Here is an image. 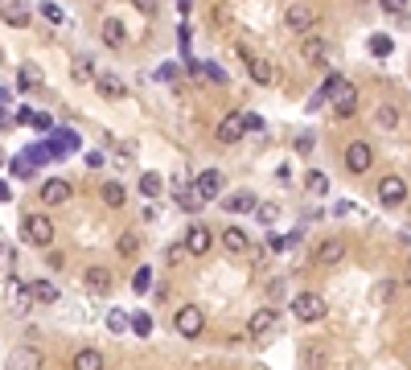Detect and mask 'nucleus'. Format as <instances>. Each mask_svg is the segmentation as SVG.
<instances>
[{
    "instance_id": "obj_11",
    "label": "nucleus",
    "mask_w": 411,
    "mask_h": 370,
    "mask_svg": "<svg viewBox=\"0 0 411 370\" xmlns=\"http://www.w3.org/2000/svg\"><path fill=\"white\" fill-rule=\"evenodd\" d=\"M218 189H223V173H218V169H206V173H198L193 193H198L202 202H214V198H218Z\"/></svg>"
},
{
    "instance_id": "obj_17",
    "label": "nucleus",
    "mask_w": 411,
    "mask_h": 370,
    "mask_svg": "<svg viewBox=\"0 0 411 370\" xmlns=\"http://www.w3.org/2000/svg\"><path fill=\"white\" fill-rule=\"evenodd\" d=\"M341 255H346V243L341 239H325L317 247V264H325V268L329 264H341Z\"/></svg>"
},
{
    "instance_id": "obj_45",
    "label": "nucleus",
    "mask_w": 411,
    "mask_h": 370,
    "mask_svg": "<svg viewBox=\"0 0 411 370\" xmlns=\"http://www.w3.org/2000/svg\"><path fill=\"white\" fill-rule=\"evenodd\" d=\"M0 202H8V185L0 182Z\"/></svg>"
},
{
    "instance_id": "obj_37",
    "label": "nucleus",
    "mask_w": 411,
    "mask_h": 370,
    "mask_svg": "<svg viewBox=\"0 0 411 370\" xmlns=\"http://www.w3.org/2000/svg\"><path fill=\"white\" fill-rule=\"evenodd\" d=\"M132 288H136V292H148V288H152V272H148V268H140L136 276H132Z\"/></svg>"
},
{
    "instance_id": "obj_13",
    "label": "nucleus",
    "mask_w": 411,
    "mask_h": 370,
    "mask_svg": "<svg viewBox=\"0 0 411 370\" xmlns=\"http://www.w3.org/2000/svg\"><path fill=\"white\" fill-rule=\"evenodd\" d=\"M333 111H337L341 120L358 111V87H354V83H341V87H337V95H333Z\"/></svg>"
},
{
    "instance_id": "obj_30",
    "label": "nucleus",
    "mask_w": 411,
    "mask_h": 370,
    "mask_svg": "<svg viewBox=\"0 0 411 370\" xmlns=\"http://www.w3.org/2000/svg\"><path fill=\"white\" fill-rule=\"evenodd\" d=\"M305 189H309V193H317V198H325V193H329V177H325V173H317V169H313V173L305 177Z\"/></svg>"
},
{
    "instance_id": "obj_16",
    "label": "nucleus",
    "mask_w": 411,
    "mask_h": 370,
    "mask_svg": "<svg viewBox=\"0 0 411 370\" xmlns=\"http://www.w3.org/2000/svg\"><path fill=\"white\" fill-rule=\"evenodd\" d=\"M223 247H227L230 255H243V251H251V234L243 231V227H227L223 231Z\"/></svg>"
},
{
    "instance_id": "obj_28",
    "label": "nucleus",
    "mask_w": 411,
    "mask_h": 370,
    "mask_svg": "<svg viewBox=\"0 0 411 370\" xmlns=\"http://www.w3.org/2000/svg\"><path fill=\"white\" fill-rule=\"evenodd\" d=\"M161 189H165V182H161V177H156L152 169H148V173H140V193H144L148 202H152V198H156Z\"/></svg>"
},
{
    "instance_id": "obj_39",
    "label": "nucleus",
    "mask_w": 411,
    "mask_h": 370,
    "mask_svg": "<svg viewBox=\"0 0 411 370\" xmlns=\"http://www.w3.org/2000/svg\"><path fill=\"white\" fill-rule=\"evenodd\" d=\"M391 292H395V284H391V280H382V284L374 288V300H378V305H387V300H391Z\"/></svg>"
},
{
    "instance_id": "obj_8",
    "label": "nucleus",
    "mask_w": 411,
    "mask_h": 370,
    "mask_svg": "<svg viewBox=\"0 0 411 370\" xmlns=\"http://www.w3.org/2000/svg\"><path fill=\"white\" fill-rule=\"evenodd\" d=\"M74 198V185L62 182V177H49V182H42V202H49V206H66Z\"/></svg>"
},
{
    "instance_id": "obj_15",
    "label": "nucleus",
    "mask_w": 411,
    "mask_h": 370,
    "mask_svg": "<svg viewBox=\"0 0 411 370\" xmlns=\"http://www.w3.org/2000/svg\"><path fill=\"white\" fill-rule=\"evenodd\" d=\"M275 321H280V317H275L272 309H255L251 321H247V333H251V337H268V333L275 329Z\"/></svg>"
},
{
    "instance_id": "obj_10",
    "label": "nucleus",
    "mask_w": 411,
    "mask_h": 370,
    "mask_svg": "<svg viewBox=\"0 0 411 370\" xmlns=\"http://www.w3.org/2000/svg\"><path fill=\"white\" fill-rule=\"evenodd\" d=\"M173 202H177V206H182V210H189V214H193V210H202V206H206V202H202V198H198V193H193V185L185 182L182 173H177V177H173Z\"/></svg>"
},
{
    "instance_id": "obj_36",
    "label": "nucleus",
    "mask_w": 411,
    "mask_h": 370,
    "mask_svg": "<svg viewBox=\"0 0 411 370\" xmlns=\"http://www.w3.org/2000/svg\"><path fill=\"white\" fill-rule=\"evenodd\" d=\"M391 38H382V33H378V38H370V54H378V58H387V54H391Z\"/></svg>"
},
{
    "instance_id": "obj_9",
    "label": "nucleus",
    "mask_w": 411,
    "mask_h": 370,
    "mask_svg": "<svg viewBox=\"0 0 411 370\" xmlns=\"http://www.w3.org/2000/svg\"><path fill=\"white\" fill-rule=\"evenodd\" d=\"M313 21H317L313 4H288V13H284V25H288V29H296V33L313 29Z\"/></svg>"
},
{
    "instance_id": "obj_1",
    "label": "nucleus",
    "mask_w": 411,
    "mask_h": 370,
    "mask_svg": "<svg viewBox=\"0 0 411 370\" xmlns=\"http://www.w3.org/2000/svg\"><path fill=\"white\" fill-rule=\"evenodd\" d=\"M173 329H177L182 337H202V329H206V313H202L198 305H182V309L173 313Z\"/></svg>"
},
{
    "instance_id": "obj_19",
    "label": "nucleus",
    "mask_w": 411,
    "mask_h": 370,
    "mask_svg": "<svg viewBox=\"0 0 411 370\" xmlns=\"http://www.w3.org/2000/svg\"><path fill=\"white\" fill-rule=\"evenodd\" d=\"M223 206H227L230 214H243V210H255V206H259V198H255V193H247V189H239V193H230Z\"/></svg>"
},
{
    "instance_id": "obj_21",
    "label": "nucleus",
    "mask_w": 411,
    "mask_h": 370,
    "mask_svg": "<svg viewBox=\"0 0 411 370\" xmlns=\"http://www.w3.org/2000/svg\"><path fill=\"white\" fill-rule=\"evenodd\" d=\"M103 42H107L111 49H120L124 42H128V29H124V25L111 17V21H103Z\"/></svg>"
},
{
    "instance_id": "obj_27",
    "label": "nucleus",
    "mask_w": 411,
    "mask_h": 370,
    "mask_svg": "<svg viewBox=\"0 0 411 370\" xmlns=\"http://www.w3.org/2000/svg\"><path fill=\"white\" fill-rule=\"evenodd\" d=\"M103 202H107L111 210H120V206L128 202V189H124L120 182H107V185H103Z\"/></svg>"
},
{
    "instance_id": "obj_18",
    "label": "nucleus",
    "mask_w": 411,
    "mask_h": 370,
    "mask_svg": "<svg viewBox=\"0 0 411 370\" xmlns=\"http://www.w3.org/2000/svg\"><path fill=\"white\" fill-rule=\"evenodd\" d=\"M70 367H74V370H107V362H103V354H99V350L87 346V350H79V354L70 358Z\"/></svg>"
},
{
    "instance_id": "obj_6",
    "label": "nucleus",
    "mask_w": 411,
    "mask_h": 370,
    "mask_svg": "<svg viewBox=\"0 0 411 370\" xmlns=\"http://www.w3.org/2000/svg\"><path fill=\"white\" fill-rule=\"evenodd\" d=\"M243 136H247V115L243 111H227L223 124H218V140L223 144H239Z\"/></svg>"
},
{
    "instance_id": "obj_7",
    "label": "nucleus",
    "mask_w": 411,
    "mask_h": 370,
    "mask_svg": "<svg viewBox=\"0 0 411 370\" xmlns=\"http://www.w3.org/2000/svg\"><path fill=\"white\" fill-rule=\"evenodd\" d=\"M370 165H374V152H370V144H366V140H354V144L346 148V169H350V173H366Z\"/></svg>"
},
{
    "instance_id": "obj_46",
    "label": "nucleus",
    "mask_w": 411,
    "mask_h": 370,
    "mask_svg": "<svg viewBox=\"0 0 411 370\" xmlns=\"http://www.w3.org/2000/svg\"><path fill=\"white\" fill-rule=\"evenodd\" d=\"M0 62H4V54H0Z\"/></svg>"
},
{
    "instance_id": "obj_4",
    "label": "nucleus",
    "mask_w": 411,
    "mask_h": 370,
    "mask_svg": "<svg viewBox=\"0 0 411 370\" xmlns=\"http://www.w3.org/2000/svg\"><path fill=\"white\" fill-rule=\"evenodd\" d=\"M46 367V354L38 346H17L8 358H4V370H42Z\"/></svg>"
},
{
    "instance_id": "obj_38",
    "label": "nucleus",
    "mask_w": 411,
    "mask_h": 370,
    "mask_svg": "<svg viewBox=\"0 0 411 370\" xmlns=\"http://www.w3.org/2000/svg\"><path fill=\"white\" fill-rule=\"evenodd\" d=\"M136 251H140V239H136L132 231H128L124 239H120V255H136Z\"/></svg>"
},
{
    "instance_id": "obj_2",
    "label": "nucleus",
    "mask_w": 411,
    "mask_h": 370,
    "mask_svg": "<svg viewBox=\"0 0 411 370\" xmlns=\"http://www.w3.org/2000/svg\"><path fill=\"white\" fill-rule=\"evenodd\" d=\"M21 234H25V239H29V243H33V247H49V243H54V223H49V214H29V218H25V223H21Z\"/></svg>"
},
{
    "instance_id": "obj_40",
    "label": "nucleus",
    "mask_w": 411,
    "mask_h": 370,
    "mask_svg": "<svg viewBox=\"0 0 411 370\" xmlns=\"http://www.w3.org/2000/svg\"><path fill=\"white\" fill-rule=\"evenodd\" d=\"M321 54H325V42L309 38V42H305V58H321Z\"/></svg>"
},
{
    "instance_id": "obj_41",
    "label": "nucleus",
    "mask_w": 411,
    "mask_h": 370,
    "mask_svg": "<svg viewBox=\"0 0 411 370\" xmlns=\"http://www.w3.org/2000/svg\"><path fill=\"white\" fill-rule=\"evenodd\" d=\"M202 74H206V79H214V83H223V79H227V74H223V66H214V62H206V66H202Z\"/></svg>"
},
{
    "instance_id": "obj_29",
    "label": "nucleus",
    "mask_w": 411,
    "mask_h": 370,
    "mask_svg": "<svg viewBox=\"0 0 411 370\" xmlns=\"http://www.w3.org/2000/svg\"><path fill=\"white\" fill-rule=\"evenodd\" d=\"M95 83H99V91L107 95V99H120V95H124V83H120L115 74H99Z\"/></svg>"
},
{
    "instance_id": "obj_35",
    "label": "nucleus",
    "mask_w": 411,
    "mask_h": 370,
    "mask_svg": "<svg viewBox=\"0 0 411 370\" xmlns=\"http://www.w3.org/2000/svg\"><path fill=\"white\" fill-rule=\"evenodd\" d=\"M107 329H111V333H124V329H128V317H124L120 309H111V313H107Z\"/></svg>"
},
{
    "instance_id": "obj_31",
    "label": "nucleus",
    "mask_w": 411,
    "mask_h": 370,
    "mask_svg": "<svg viewBox=\"0 0 411 370\" xmlns=\"http://www.w3.org/2000/svg\"><path fill=\"white\" fill-rule=\"evenodd\" d=\"M374 120H378L382 128H395V124H399V107H395V103H378V115H374Z\"/></svg>"
},
{
    "instance_id": "obj_43",
    "label": "nucleus",
    "mask_w": 411,
    "mask_h": 370,
    "mask_svg": "<svg viewBox=\"0 0 411 370\" xmlns=\"http://www.w3.org/2000/svg\"><path fill=\"white\" fill-rule=\"evenodd\" d=\"M309 148H313V136H309V132H300V136H296V152H309Z\"/></svg>"
},
{
    "instance_id": "obj_44",
    "label": "nucleus",
    "mask_w": 411,
    "mask_h": 370,
    "mask_svg": "<svg viewBox=\"0 0 411 370\" xmlns=\"http://www.w3.org/2000/svg\"><path fill=\"white\" fill-rule=\"evenodd\" d=\"M25 21H29V13H21V8H17V13H8V25H25Z\"/></svg>"
},
{
    "instance_id": "obj_3",
    "label": "nucleus",
    "mask_w": 411,
    "mask_h": 370,
    "mask_svg": "<svg viewBox=\"0 0 411 370\" xmlns=\"http://www.w3.org/2000/svg\"><path fill=\"white\" fill-rule=\"evenodd\" d=\"M292 313H296V321H305V325H313L325 317V296L321 292H300L296 300H292Z\"/></svg>"
},
{
    "instance_id": "obj_23",
    "label": "nucleus",
    "mask_w": 411,
    "mask_h": 370,
    "mask_svg": "<svg viewBox=\"0 0 411 370\" xmlns=\"http://www.w3.org/2000/svg\"><path fill=\"white\" fill-rule=\"evenodd\" d=\"M341 83H346V79H341V74H329V79H325V83H321L317 91H313V99H309V107H321V103H325V99H329V95H337V87H341Z\"/></svg>"
},
{
    "instance_id": "obj_33",
    "label": "nucleus",
    "mask_w": 411,
    "mask_h": 370,
    "mask_svg": "<svg viewBox=\"0 0 411 370\" xmlns=\"http://www.w3.org/2000/svg\"><path fill=\"white\" fill-rule=\"evenodd\" d=\"M74 79H79V83H83V79H99L95 58H79V62H74Z\"/></svg>"
},
{
    "instance_id": "obj_22",
    "label": "nucleus",
    "mask_w": 411,
    "mask_h": 370,
    "mask_svg": "<svg viewBox=\"0 0 411 370\" xmlns=\"http://www.w3.org/2000/svg\"><path fill=\"white\" fill-rule=\"evenodd\" d=\"M13 272H17V247L13 243H0V284L13 280Z\"/></svg>"
},
{
    "instance_id": "obj_5",
    "label": "nucleus",
    "mask_w": 411,
    "mask_h": 370,
    "mask_svg": "<svg viewBox=\"0 0 411 370\" xmlns=\"http://www.w3.org/2000/svg\"><path fill=\"white\" fill-rule=\"evenodd\" d=\"M378 202H382V206H403V202H408V182L395 177V173L382 177V182H378Z\"/></svg>"
},
{
    "instance_id": "obj_26",
    "label": "nucleus",
    "mask_w": 411,
    "mask_h": 370,
    "mask_svg": "<svg viewBox=\"0 0 411 370\" xmlns=\"http://www.w3.org/2000/svg\"><path fill=\"white\" fill-rule=\"evenodd\" d=\"M87 288H95V292H107V288H111V272H107L103 264L87 268Z\"/></svg>"
},
{
    "instance_id": "obj_25",
    "label": "nucleus",
    "mask_w": 411,
    "mask_h": 370,
    "mask_svg": "<svg viewBox=\"0 0 411 370\" xmlns=\"http://www.w3.org/2000/svg\"><path fill=\"white\" fill-rule=\"evenodd\" d=\"M29 292H33V305H54V300H58V288H54L49 280H33Z\"/></svg>"
},
{
    "instance_id": "obj_14",
    "label": "nucleus",
    "mask_w": 411,
    "mask_h": 370,
    "mask_svg": "<svg viewBox=\"0 0 411 370\" xmlns=\"http://www.w3.org/2000/svg\"><path fill=\"white\" fill-rule=\"evenodd\" d=\"M210 243H214V234L206 231L202 223H193V227L185 231V251H189V255H206V251H210Z\"/></svg>"
},
{
    "instance_id": "obj_34",
    "label": "nucleus",
    "mask_w": 411,
    "mask_h": 370,
    "mask_svg": "<svg viewBox=\"0 0 411 370\" xmlns=\"http://www.w3.org/2000/svg\"><path fill=\"white\" fill-rule=\"evenodd\" d=\"M255 218H259L264 227H272L275 218H280V206H272V202H264V206H255Z\"/></svg>"
},
{
    "instance_id": "obj_24",
    "label": "nucleus",
    "mask_w": 411,
    "mask_h": 370,
    "mask_svg": "<svg viewBox=\"0 0 411 370\" xmlns=\"http://www.w3.org/2000/svg\"><path fill=\"white\" fill-rule=\"evenodd\" d=\"M17 87H21V91H38V87H42V70H38L33 62H25L21 74H17Z\"/></svg>"
},
{
    "instance_id": "obj_12",
    "label": "nucleus",
    "mask_w": 411,
    "mask_h": 370,
    "mask_svg": "<svg viewBox=\"0 0 411 370\" xmlns=\"http://www.w3.org/2000/svg\"><path fill=\"white\" fill-rule=\"evenodd\" d=\"M243 58H247L251 79H255L259 87H272V83H275V66H272V62H268V58H255V54H247V49H243Z\"/></svg>"
},
{
    "instance_id": "obj_42",
    "label": "nucleus",
    "mask_w": 411,
    "mask_h": 370,
    "mask_svg": "<svg viewBox=\"0 0 411 370\" xmlns=\"http://www.w3.org/2000/svg\"><path fill=\"white\" fill-rule=\"evenodd\" d=\"M38 13H42V17H46V21H62V8H54V4H42V8H38Z\"/></svg>"
},
{
    "instance_id": "obj_20",
    "label": "nucleus",
    "mask_w": 411,
    "mask_h": 370,
    "mask_svg": "<svg viewBox=\"0 0 411 370\" xmlns=\"http://www.w3.org/2000/svg\"><path fill=\"white\" fill-rule=\"evenodd\" d=\"M33 305V292H29V284H13V292H8V309L13 313H25Z\"/></svg>"
},
{
    "instance_id": "obj_32",
    "label": "nucleus",
    "mask_w": 411,
    "mask_h": 370,
    "mask_svg": "<svg viewBox=\"0 0 411 370\" xmlns=\"http://www.w3.org/2000/svg\"><path fill=\"white\" fill-rule=\"evenodd\" d=\"M128 329L140 333V337H148V333H152V317H148V313H132V317H128Z\"/></svg>"
}]
</instances>
